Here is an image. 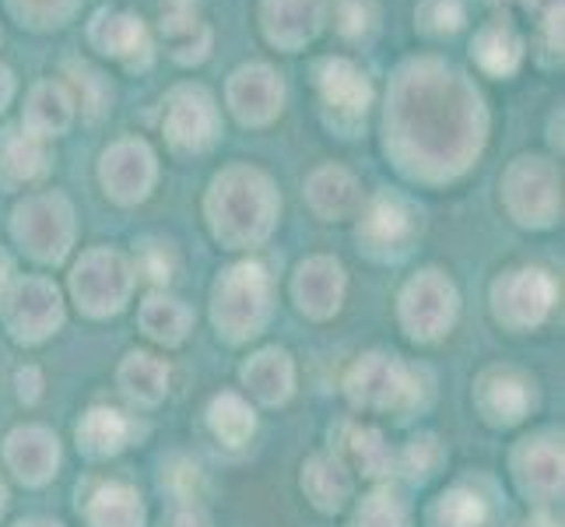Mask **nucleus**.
I'll return each instance as SVG.
<instances>
[{"label": "nucleus", "mask_w": 565, "mask_h": 527, "mask_svg": "<svg viewBox=\"0 0 565 527\" xmlns=\"http://www.w3.org/2000/svg\"><path fill=\"white\" fill-rule=\"evenodd\" d=\"M475 61L489 71V74H513L523 61V39L513 32V25L492 22L475 35Z\"/></svg>", "instance_id": "nucleus-7"}, {"label": "nucleus", "mask_w": 565, "mask_h": 527, "mask_svg": "<svg viewBox=\"0 0 565 527\" xmlns=\"http://www.w3.org/2000/svg\"><path fill=\"white\" fill-rule=\"evenodd\" d=\"M463 25V0H422L418 29L428 35H454Z\"/></svg>", "instance_id": "nucleus-11"}, {"label": "nucleus", "mask_w": 565, "mask_h": 527, "mask_svg": "<svg viewBox=\"0 0 565 527\" xmlns=\"http://www.w3.org/2000/svg\"><path fill=\"white\" fill-rule=\"evenodd\" d=\"M127 433H130V425H127V419L120 415V412H106V408H99V412H92L88 415V422L77 429V436L85 440V446L88 451H95V454H109V451H120L124 446V440H127Z\"/></svg>", "instance_id": "nucleus-9"}, {"label": "nucleus", "mask_w": 565, "mask_h": 527, "mask_svg": "<svg viewBox=\"0 0 565 527\" xmlns=\"http://www.w3.org/2000/svg\"><path fill=\"white\" fill-rule=\"evenodd\" d=\"M334 25L344 39H365L376 29L373 0H334Z\"/></svg>", "instance_id": "nucleus-12"}, {"label": "nucleus", "mask_w": 565, "mask_h": 527, "mask_svg": "<svg viewBox=\"0 0 565 527\" xmlns=\"http://www.w3.org/2000/svg\"><path fill=\"white\" fill-rule=\"evenodd\" d=\"M359 240H365L373 253H380V250L404 253V243L412 240V211H407L404 201L383 193V198H376L373 208H369L365 222L359 229Z\"/></svg>", "instance_id": "nucleus-6"}, {"label": "nucleus", "mask_w": 565, "mask_h": 527, "mask_svg": "<svg viewBox=\"0 0 565 527\" xmlns=\"http://www.w3.org/2000/svg\"><path fill=\"white\" fill-rule=\"evenodd\" d=\"M232 106L243 124H264L281 109V82L264 64H249L232 74Z\"/></svg>", "instance_id": "nucleus-4"}, {"label": "nucleus", "mask_w": 565, "mask_h": 527, "mask_svg": "<svg viewBox=\"0 0 565 527\" xmlns=\"http://www.w3.org/2000/svg\"><path fill=\"white\" fill-rule=\"evenodd\" d=\"M92 43L99 46V53L113 56V61H124L127 67H141L138 53L145 61L151 56L148 32L141 25V18H134V14L99 11L95 14V25H92Z\"/></svg>", "instance_id": "nucleus-5"}, {"label": "nucleus", "mask_w": 565, "mask_h": 527, "mask_svg": "<svg viewBox=\"0 0 565 527\" xmlns=\"http://www.w3.org/2000/svg\"><path fill=\"white\" fill-rule=\"evenodd\" d=\"M214 103L204 88L183 85L169 95V109H166V134L169 141L183 148V151H204L214 141Z\"/></svg>", "instance_id": "nucleus-2"}, {"label": "nucleus", "mask_w": 565, "mask_h": 527, "mask_svg": "<svg viewBox=\"0 0 565 527\" xmlns=\"http://www.w3.org/2000/svg\"><path fill=\"white\" fill-rule=\"evenodd\" d=\"M11 92H14V82H11V71L0 64V109L8 106V99H11Z\"/></svg>", "instance_id": "nucleus-13"}, {"label": "nucleus", "mask_w": 565, "mask_h": 527, "mask_svg": "<svg viewBox=\"0 0 565 527\" xmlns=\"http://www.w3.org/2000/svg\"><path fill=\"white\" fill-rule=\"evenodd\" d=\"M11 11L32 29H61L74 11V0H8Z\"/></svg>", "instance_id": "nucleus-10"}, {"label": "nucleus", "mask_w": 565, "mask_h": 527, "mask_svg": "<svg viewBox=\"0 0 565 527\" xmlns=\"http://www.w3.org/2000/svg\"><path fill=\"white\" fill-rule=\"evenodd\" d=\"M317 85L323 95V106L334 109L338 127H359L365 120V109L373 103V88H369L365 74L344 61V56H330V61L317 64Z\"/></svg>", "instance_id": "nucleus-1"}, {"label": "nucleus", "mask_w": 565, "mask_h": 527, "mask_svg": "<svg viewBox=\"0 0 565 527\" xmlns=\"http://www.w3.org/2000/svg\"><path fill=\"white\" fill-rule=\"evenodd\" d=\"M71 120V95L67 88L61 85H39L32 92V106H29V124L39 130V138H46V134H61Z\"/></svg>", "instance_id": "nucleus-8"}, {"label": "nucleus", "mask_w": 565, "mask_h": 527, "mask_svg": "<svg viewBox=\"0 0 565 527\" xmlns=\"http://www.w3.org/2000/svg\"><path fill=\"white\" fill-rule=\"evenodd\" d=\"M323 22V0H264V32L270 43L296 53Z\"/></svg>", "instance_id": "nucleus-3"}]
</instances>
